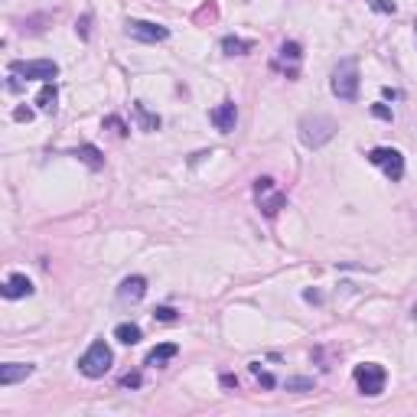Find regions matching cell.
<instances>
[{"instance_id":"6da1fadb","label":"cell","mask_w":417,"mask_h":417,"mask_svg":"<svg viewBox=\"0 0 417 417\" xmlns=\"http://www.w3.org/2000/svg\"><path fill=\"white\" fill-rule=\"evenodd\" d=\"M300 140L303 147L310 150H320L323 144H330L332 137H336V121L326 118V114H307V118L300 121Z\"/></svg>"},{"instance_id":"f1b7e54d","label":"cell","mask_w":417,"mask_h":417,"mask_svg":"<svg viewBox=\"0 0 417 417\" xmlns=\"http://www.w3.org/2000/svg\"><path fill=\"white\" fill-rule=\"evenodd\" d=\"M78 33L88 36V17H82V23H78Z\"/></svg>"},{"instance_id":"5b68a950","label":"cell","mask_w":417,"mask_h":417,"mask_svg":"<svg viewBox=\"0 0 417 417\" xmlns=\"http://www.w3.org/2000/svg\"><path fill=\"white\" fill-rule=\"evenodd\" d=\"M255 199H258V205H261V212L267 215V219H274V215L287 205V196L277 189V183H274L271 176L255 179Z\"/></svg>"},{"instance_id":"7402d4cb","label":"cell","mask_w":417,"mask_h":417,"mask_svg":"<svg viewBox=\"0 0 417 417\" xmlns=\"http://www.w3.org/2000/svg\"><path fill=\"white\" fill-rule=\"evenodd\" d=\"M104 128H111L118 137H128V124H124L121 118H114V114H111V118H104Z\"/></svg>"},{"instance_id":"44dd1931","label":"cell","mask_w":417,"mask_h":417,"mask_svg":"<svg viewBox=\"0 0 417 417\" xmlns=\"http://www.w3.org/2000/svg\"><path fill=\"white\" fill-rule=\"evenodd\" d=\"M287 392H313L310 378H287Z\"/></svg>"},{"instance_id":"d4e9b609","label":"cell","mask_w":417,"mask_h":417,"mask_svg":"<svg viewBox=\"0 0 417 417\" xmlns=\"http://www.w3.org/2000/svg\"><path fill=\"white\" fill-rule=\"evenodd\" d=\"M372 7L378 10V13H394V4H392V0H372Z\"/></svg>"},{"instance_id":"30bf717a","label":"cell","mask_w":417,"mask_h":417,"mask_svg":"<svg viewBox=\"0 0 417 417\" xmlns=\"http://www.w3.org/2000/svg\"><path fill=\"white\" fill-rule=\"evenodd\" d=\"M33 281L26 277V274H10L7 277V284L0 287V294L7 300H23V297H33Z\"/></svg>"},{"instance_id":"ac0fdd59","label":"cell","mask_w":417,"mask_h":417,"mask_svg":"<svg viewBox=\"0 0 417 417\" xmlns=\"http://www.w3.org/2000/svg\"><path fill=\"white\" fill-rule=\"evenodd\" d=\"M222 52H225V56H245V52H251V40L225 36V40H222Z\"/></svg>"},{"instance_id":"f546056e","label":"cell","mask_w":417,"mask_h":417,"mask_svg":"<svg viewBox=\"0 0 417 417\" xmlns=\"http://www.w3.org/2000/svg\"><path fill=\"white\" fill-rule=\"evenodd\" d=\"M411 320H417V303H414V307H411Z\"/></svg>"},{"instance_id":"2e32d148","label":"cell","mask_w":417,"mask_h":417,"mask_svg":"<svg viewBox=\"0 0 417 417\" xmlns=\"http://www.w3.org/2000/svg\"><path fill=\"white\" fill-rule=\"evenodd\" d=\"M134 114H137V124H140V131H147V134H150V131H160V118H157V114H150L144 102H134Z\"/></svg>"},{"instance_id":"e0dca14e","label":"cell","mask_w":417,"mask_h":417,"mask_svg":"<svg viewBox=\"0 0 417 417\" xmlns=\"http://www.w3.org/2000/svg\"><path fill=\"white\" fill-rule=\"evenodd\" d=\"M56 98H59V88H56V82H43V88L36 92V104H40L43 111L56 108Z\"/></svg>"},{"instance_id":"4dcf8cb0","label":"cell","mask_w":417,"mask_h":417,"mask_svg":"<svg viewBox=\"0 0 417 417\" xmlns=\"http://www.w3.org/2000/svg\"><path fill=\"white\" fill-rule=\"evenodd\" d=\"M414 26H417V23H414Z\"/></svg>"},{"instance_id":"7c38bea8","label":"cell","mask_w":417,"mask_h":417,"mask_svg":"<svg viewBox=\"0 0 417 417\" xmlns=\"http://www.w3.org/2000/svg\"><path fill=\"white\" fill-rule=\"evenodd\" d=\"M144 294H147V277H140V274L124 277L118 287V297L124 300V303H137V300H144Z\"/></svg>"},{"instance_id":"9c48e42d","label":"cell","mask_w":417,"mask_h":417,"mask_svg":"<svg viewBox=\"0 0 417 417\" xmlns=\"http://www.w3.org/2000/svg\"><path fill=\"white\" fill-rule=\"evenodd\" d=\"M209 121L215 124V131H222V134H231V131H235V124H238V108H235V102H222L219 108H212Z\"/></svg>"},{"instance_id":"277c9868","label":"cell","mask_w":417,"mask_h":417,"mask_svg":"<svg viewBox=\"0 0 417 417\" xmlns=\"http://www.w3.org/2000/svg\"><path fill=\"white\" fill-rule=\"evenodd\" d=\"M352 378H356L358 392L365 394V398H378V394L385 392V382H388V375H385V368L378 365V362H362V365H356Z\"/></svg>"},{"instance_id":"3957f363","label":"cell","mask_w":417,"mask_h":417,"mask_svg":"<svg viewBox=\"0 0 417 417\" xmlns=\"http://www.w3.org/2000/svg\"><path fill=\"white\" fill-rule=\"evenodd\" d=\"M330 88L339 102H356L358 98V62L356 59H342L339 66L332 68L330 75Z\"/></svg>"},{"instance_id":"603a6c76","label":"cell","mask_w":417,"mask_h":417,"mask_svg":"<svg viewBox=\"0 0 417 417\" xmlns=\"http://www.w3.org/2000/svg\"><path fill=\"white\" fill-rule=\"evenodd\" d=\"M154 320H160V323H176V310H173V307H157L154 310Z\"/></svg>"},{"instance_id":"8fae6325","label":"cell","mask_w":417,"mask_h":417,"mask_svg":"<svg viewBox=\"0 0 417 417\" xmlns=\"http://www.w3.org/2000/svg\"><path fill=\"white\" fill-rule=\"evenodd\" d=\"M36 372V365H30V362H7V365H0V388H10V385L23 382V378H30V375Z\"/></svg>"},{"instance_id":"cb8c5ba5","label":"cell","mask_w":417,"mask_h":417,"mask_svg":"<svg viewBox=\"0 0 417 417\" xmlns=\"http://www.w3.org/2000/svg\"><path fill=\"white\" fill-rule=\"evenodd\" d=\"M121 388H140V372H128L121 378Z\"/></svg>"},{"instance_id":"52a82bcc","label":"cell","mask_w":417,"mask_h":417,"mask_svg":"<svg viewBox=\"0 0 417 417\" xmlns=\"http://www.w3.org/2000/svg\"><path fill=\"white\" fill-rule=\"evenodd\" d=\"M10 75H23L26 82H52L59 75V66L52 59H30V62H10Z\"/></svg>"},{"instance_id":"4316f807","label":"cell","mask_w":417,"mask_h":417,"mask_svg":"<svg viewBox=\"0 0 417 417\" xmlns=\"http://www.w3.org/2000/svg\"><path fill=\"white\" fill-rule=\"evenodd\" d=\"M13 118H17V121H33V111H30V108H17V111H13Z\"/></svg>"},{"instance_id":"ffe728a7","label":"cell","mask_w":417,"mask_h":417,"mask_svg":"<svg viewBox=\"0 0 417 417\" xmlns=\"http://www.w3.org/2000/svg\"><path fill=\"white\" fill-rule=\"evenodd\" d=\"M251 372H255V378L264 385V388H274V375L271 372H261V362H251Z\"/></svg>"},{"instance_id":"83f0119b","label":"cell","mask_w":417,"mask_h":417,"mask_svg":"<svg viewBox=\"0 0 417 417\" xmlns=\"http://www.w3.org/2000/svg\"><path fill=\"white\" fill-rule=\"evenodd\" d=\"M222 385H225V388H238V378H235V375H222Z\"/></svg>"},{"instance_id":"d6986e66","label":"cell","mask_w":417,"mask_h":417,"mask_svg":"<svg viewBox=\"0 0 417 417\" xmlns=\"http://www.w3.org/2000/svg\"><path fill=\"white\" fill-rule=\"evenodd\" d=\"M300 43H294V40H287V43H281V52H277V59L281 62H290V68H294V75H297V62H300Z\"/></svg>"},{"instance_id":"9a60e30c","label":"cell","mask_w":417,"mask_h":417,"mask_svg":"<svg viewBox=\"0 0 417 417\" xmlns=\"http://www.w3.org/2000/svg\"><path fill=\"white\" fill-rule=\"evenodd\" d=\"M140 336H144V332H140V326L137 323H118L114 326V339L124 342V346H137Z\"/></svg>"},{"instance_id":"8992f818","label":"cell","mask_w":417,"mask_h":417,"mask_svg":"<svg viewBox=\"0 0 417 417\" xmlns=\"http://www.w3.org/2000/svg\"><path fill=\"white\" fill-rule=\"evenodd\" d=\"M368 163H375L392 183H398L404 176V154L394 150V147H375V150H368Z\"/></svg>"},{"instance_id":"484cf974","label":"cell","mask_w":417,"mask_h":417,"mask_svg":"<svg viewBox=\"0 0 417 417\" xmlns=\"http://www.w3.org/2000/svg\"><path fill=\"white\" fill-rule=\"evenodd\" d=\"M372 114L382 121H392V108H385V104H372Z\"/></svg>"},{"instance_id":"5bb4252c","label":"cell","mask_w":417,"mask_h":417,"mask_svg":"<svg viewBox=\"0 0 417 417\" xmlns=\"http://www.w3.org/2000/svg\"><path fill=\"white\" fill-rule=\"evenodd\" d=\"M75 157L85 163V167H92V170H102V167H104V157H102V150H98L95 144H82L75 150Z\"/></svg>"},{"instance_id":"4fadbf2b","label":"cell","mask_w":417,"mask_h":417,"mask_svg":"<svg viewBox=\"0 0 417 417\" xmlns=\"http://www.w3.org/2000/svg\"><path fill=\"white\" fill-rule=\"evenodd\" d=\"M176 352H179L176 342H160L157 349L147 352V365H154V368H157V365H167L170 358H176Z\"/></svg>"},{"instance_id":"ba28073f","label":"cell","mask_w":417,"mask_h":417,"mask_svg":"<svg viewBox=\"0 0 417 417\" xmlns=\"http://www.w3.org/2000/svg\"><path fill=\"white\" fill-rule=\"evenodd\" d=\"M124 33H128L131 40H137V43H163V40H170V30L154 23V20H128V23H124Z\"/></svg>"},{"instance_id":"7a4b0ae2","label":"cell","mask_w":417,"mask_h":417,"mask_svg":"<svg viewBox=\"0 0 417 417\" xmlns=\"http://www.w3.org/2000/svg\"><path fill=\"white\" fill-rule=\"evenodd\" d=\"M111 365H114V352H111V346L104 339H95L82 352V358H78V372L85 375V378H104Z\"/></svg>"}]
</instances>
